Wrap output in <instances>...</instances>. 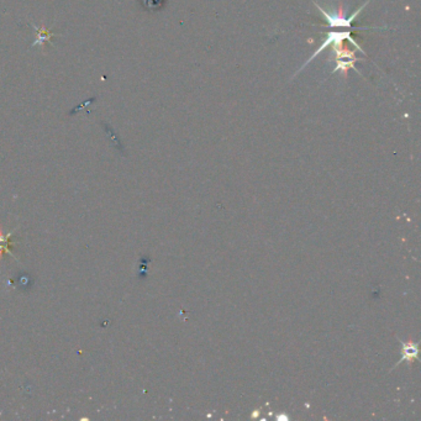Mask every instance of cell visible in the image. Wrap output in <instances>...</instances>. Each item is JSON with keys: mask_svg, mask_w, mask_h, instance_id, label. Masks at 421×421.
I'll return each mask as SVG.
<instances>
[{"mask_svg": "<svg viewBox=\"0 0 421 421\" xmlns=\"http://www.w3.org/2000/svg\"><path fill=\"white\" fill-rule=\"evenodd\" d=\"M367 4H368V1H366V3L363 4L362 6H360V8H358V10L354 11L351 17L347 18V19L344 17H341V15H333V14H329L326 10H324L321 6L317 5V4H315V5L317 6V9L320 10L321 15H324V18L326 19L327 24H329V26L330 27H345V29H351L352 27V29H353V26H352V22H353V20L356 19L357 17H358V14H360L361 11L363 10V8H365Z\"/></svg>", "mask_w": 421, "mask_h": 421, "instance_id": "cell-1", "label": "cell"}, {"mask_svg": "<svg viewBox=\"0 0 421 421\" xmlns=\"http://www.w3.org/2000/svg\"><path fill=\"white\" fill-rule=\"evenodd\" d=\"M31 25H33V27L36 30V33H37V37H36V40L34 41L33 43H31V47H34V46H37V45L43 46L46 42H50L53 36H56L53 33H51V30L46 29L43 25H41V26H36L34 22Z\"/></svg>", "mask_w": 421, "mask_h": 421, "instance_id": "cell-2", "label": "cell"}, {"mask_svg": "<svg viewBox=\"0 0 421 421\" xmlns=\"http://www.w3.org/2000/svg\"><path fill=\"white\" fill-rule=\"evenodd\" d=\"M17 285H19V288L21 290H27L33 287V279L30 278V276L27 274H20L17 279Z\"/></svg>", "mask_w": 421, "mask_h": 421, "instance_id": "cell-3", "label": "cell"}]
</instances>
